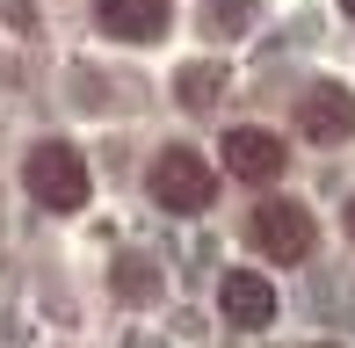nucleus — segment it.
<instances>
[{
	"mask_svg": "<svg viewBox=\"0 0 355 348\" xmlns=\"http://www.w3.org/2000/svg\"><path fill=\"white\" fill-rule=\"evenodd\" d=\"M319 348H334V341H319Z\"/></svg>",
	"mask_w": 355,
	"mask_h": 348,
	"instance_id": "13",
	"label": "nucleus"
},
{
	"mask_svg": "<svg viewBox=\"0 0 355 348\" xmlns=\"http://www.w3.org/2000/svg\"><path fill=\"white\" fill-rule=\"evenodd\" d=\"M247 232H254V247H261L268 261H304L319 247V225H312V211H304V203H290V196H268L261 211L247 218Z\"/></svg>",
	"mask_w": 355,
	"mask_h": 348,
	"instance_id": "2",
	"label": "nucleus"
},
{
	"mask_svg": "<svg viewBox=\"0 0 355 348\" xmlns=\"http://www.w3.org/2000/svg\"><path fill=\"white\" fill-rule=\"evenodd\" d=\"M225 174H239V182H276V174H283V138H268V131H225Z\"/></svg>",
	"mask_w": 355,
	"mask_h": 348,
	"instance_id": "7",
	"label": "nucleus"
},
{
	"mask_svg": "<svg viewBox=\"0 0 355 348\" xmlns=\"http://www.w3.org/2000/svg\"><path fill=\"white\" fill-rule=\"evenodd\" d=\"M116 297H123V305H153V297H159L153 261H123V268H116Z\"/></svg>",
	"mask_w": 355,
	"mask_h": 348,
	"instance_id": "10",
	"label": "nucleus"
},
{
	"mask_svg": "<svg viewBox=\"0 0 355 348\" xmlns=\"http://www.w3.org/2000/svg\"><path fill=\"white\" fill-rule=\"evenodd\" d=\"M348 15H355V0H348Z\"/></svg>",
	"mask_w": 355,
	"mask_h": 348,
	"instance_id": "12",
	"label": "nucleus"
},
{
	"mask_svg": "<svg viewBox=\"0 0 355 348\" xmlns=\"http://www.w3.org/2000/svg\"><path fill=\"white\" fill-rule=\"evenodd\" d=\"M254 15H261V0H211V8H203V29H211V37H239V29H254Z\"/></svg>",
	"mask_w": 355,
	"mask_h": 348,
	"instance_id": "8",
	"label": "nucleus"
},
{
	"mask_svg": "<svg viewBox=\"0 0 355 348\" xmlns=\"http://www.w3.org/2000/svg\"><path fill=\"white\" fill-rule=\"evenodd\" d=\"M348 232H355V196H348Z\"/></svg>",
	"mask_w": 355,
	"mask_h": 348,
	"instance_id": "11",
	"label": "nucleus"
},
{
	"mask_svg": "<svg viewBox=\"0 0 355 348\" xmlns=\"http://www.w3.org/2000/svg\"><path fill=\"white\" fill-rule=\"evenodd\" d=\"M153 196L167 203V211H211L218 203V174L203 153H189V146H167L153 160Z\"/></svg>",
	"mask_w": 355,
	"mask_h": 348,
	"instance_id": "3",
	"label": "nucleus"
},
{
	"mask_svg": "<svg viewBox=\"0 0 355 348\" xmlns=\"http://www.w3.org/2000/svg\"><path fill=\"white\" fill-rule=\"evenodd\" d=\"M167 0H94V22L109 29V37H123V44H153L159 29H167Z\"/></svg>",
	"mask_w": 355,
	"mask_h": 348,
	"instance_id": "6",
	"label": "nucleus"
},
{
	"mask_svg": "<svg viewBox=\"0 0 355 348\" xmlns=\"http://www.w3.org/2000/svg\"><path fill=\"white\" fill-rule=\"evenodd\" d=\"M22 182H29V196H37L44 211H80V203H87V160H80L66 138H44V146L29 153Z\"/></svg>",
	"mask_w": 355,
	"mask_h": 348,
	"instance_id": "1",
	"label": "nucleus"
},
{
	"mask_svg": "<svg viewBox=\"0 0 355 348\" xmlns=\"http://www.w3.org/2000/svg\"><path fill=\"white\" fill-rule=\"evenodd\" d=\"M297 123H304V138H319V146H341V138H355V94L334 87V80L304 87L297 94Z\"/></svg>",
	"mask_w": 355,
	"mask_h": 348,
	"instance_id": "4",
	"label": "nucleus"
},
{
	"mask_svg": "<svg viewBox=\"0 0 355 348\" xmlns=\"http://www.w3.org/2000/svg\"><path fill=\"white\" fill-rule=\"evenodd\" d=\"M218 312H225L232 327H268V320H276V283L232 268V276L218 283Z\"/></svg>",
	"mask_w": 355,
	"mask_h": 348,
	"instance_id": "5",
	"label": "nucleus"
},
{
	"mask_svg": "<svg viewBox=\"0 0 355 348\" xmlns=\"http://www.w3.org/2000/svg\"><path fill=\"white\" fill-rule=\"evenodd\" d=\"M218 87H225V66H189L182 80H174V94H182L189 109H211V102H218Z\"/></svg>",
	"mask_w": 355,
	"mask_h": 348,
	"instance_id": "9",
	"label": "nucleus"
}]
</instances>
